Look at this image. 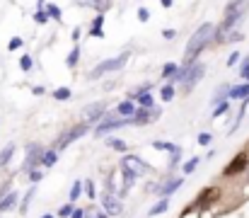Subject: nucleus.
Instances as JSON below:
<instances>
[{
    "instance_id": "obj_1",
    "label": "nucleus",
    "mask_w": 249,
    "mask_h": 218,
    "mask_svg": "<svg viewBox=\"0 0 249 218\" xmlns=\"http://www.w3.org/2000/svg\"><path fill=\"white\" fill-rule=\"evenodd\" d=\"M215 29L218 27H213L211 22H206V24H201L194 34H191V39H189V44H186V56H184V66H191V63H196V56L211 44V41H215Z\"/></svg>"
},
{
    "instance_id": "obj_2",
    "label": "nucleus",
    "mask_w": 249,
    "mask_h": 218,
    "mask_svg": "<svg viewBox=\"0 0 249 218\" xmlns=\"http://www.w3.org/2000/svg\"><path fill=\"white\" fill-rule=\"evenodd\" d=\"M206 75V66L203 63H191V66H179V73L172 78L174 82H179L184 87V92H191V87Z\"/></svg>"
},
{
    "instance_id": "obj_3",
    "label": "nucleus",
    "mask_w": 249,
    "mask_h": 218,
    "mask_svg": "<svg viewBox=\"0 0 249 218\" xmlns=\"http://www.w3.org/2000/svg\"><path fill=\"white\" fill-rule=\"evenodd\" d=\"M128 51H124L121 56H116V59H109V61H102V63H97L92 71H89V78L92 80H97V78H102V75H107V73H114V71H121L124 66H126V61H128Z\"/></svg>"
},
{
    "instance_id": "obj_4",
    "label": "nucleus",
    "mask_w": 249,
    "mask_h": 218,
    "mask_svg": "<svg viewBox=\"0 0 249 218\" xmlns=\"http://www.w3.org/2000/svg\"><path fill=\"white\" fill-rule=\"evenodd\" d=\"M133 124V119H121V117H111V114H107L99 124H97V129H94V136L97 139H102V136H107L109 131H114V129H121V126H131Z\"/></svg>"
},
{
    "instance_id": "obj_5",
    "label": "nucleus",
    "mask_w": 249,
    "mask_h": 218,
    "mask_svg": "<svg viewBox=\"0 0 249 218\" xmlns=\"http://www.w3.org/2000/svg\"><path fill=\"white\" fill-rule=\"evenodd\" d=\"M44 148L39 143H32L29 148H27V158H24V162H22V172H34V167L36 165H41V158H44Z\"/></svg>"
},
{
    "instance_id": "obj_6",
    "label": "nucleus",
    "mask_w": 249,
    "mask_h": 218,
    "mask_svg": "<svg viewBox=\"0 0 249 218\" xmlns=\"http://www.w3.org/2000/svg\"><path fill=\"white\" fill-rule=\"evenodd\" d=\"M121 167H124L126 172L136 175V177H143V175L148 172V162H145V160H141L138 155H126V158L121 160Z\"/></svg>"
},
{
    "instance_id": "obj_7",
    "label": "nucleus",
    "mask_w": 249,
    "mask_h": 218,
    "mask_svg": "<svg viewBox=\"0 0 249 218\" xmlns=\"http://www.w3.org/2000/svg\"><path fill=\"white\" fill-rule=\"evenodd\" d=\"M85 134H87V126H85V124L68 129L63 136H58V141H56V145H53V150H63V148H68L73 141H78V139H80V136H85Z\"/></svg>"
},
{
    "instance_id": "obj_8",
    "label": "nucleus",
    "mask_w": 249,
    "mask_h": 218,
    "mask_svg": "<svg viewBox=\"0 0 249 218\" xmlns=\"http://www.w3.org/2000/svg\"><path fill=\"white\" fill-rule=\"evenodd\" d=\"M102 209H104L107 216H119L124 211V204H121V199L114 192H104L102 194Z\"/></svg>"
},
{
    "instance_id": "obj_9",
    "label": "nucleus",
    "mask_w": 249,
    "mask_h": 218,
    "mask_svg": "<svg viewBox=\"0 0 249 218\" xmlns=\"http://www.w3.org/2000/svg\"><path fill=\"white\" fill-rule=\"evenodd\" d=\"M104 109H107V104L104 102H92V104H87L83 109V124H89V121H102L107 114H104Z\"/></svg>"
},
{
    "instance_id": "obj_10",
    "label": "nucleus",
    "mask_w": 249,
    "mask_h": 218,
    "mask_svg": "<svg viewBox=\"0 0 249 218\" xmlns=\"http://www.w3.org/2000/svg\"><path fill=\"white\" fill-rule=\"evenodd\" d=\"M160 114H162V109H145V107H138V112H136V117H133V124H138V126H143V124H150V121H155V119H160Z\"/></svg>"
},
{
    "instance_id": "obj_11",
    "label": "nucleus",
    "mask_w": 249,
    "mask_h": 218,
    "mask_svg": "<svg viewBox=\"0 0 249 218\" xmlns=\"http://www.w3.org/2000/svg\"><path fill=\"white\" fill-rule=\"evenodd\" d=\"M181 184H184V179H181V177H177V179H169V182H165V184H153V192H155L160 199H167V197H169V194H174Z\"/></svg>"
},
{
    "instance_id": "obj_12",
    "label": "nucleus",
    "mask_w": 249,
    "mask_h": 218,
    "mask_svg": "<svg viewBox=\"0 0 249 218\" xmlns=\"http://www.w3.org/2000/svg\"><path fill=\"white\" fill-rule=\"evenodd\" d=\"M249 10V0H230L228 7H225V15H247Z\"/></svg>"
},
{
    "instance_id": "obj_13",
    "label": "nucleus",
    "mask_w": 249,
    "mask_h": 218,
    "mask_svg": "<svg viewBox=\"0 0 249 218\" xmlns=\"http://www.w3.org/2000/svg\"><path fill=\"white\" fill-rule=\"evenodd\" d=\"M136 107H133V102L131 99H124L119 107H116V117H121V119H133L136 117Z\"/></svg>"
},
{
    "instance_id": "obj_14",
    "label": "nucleus",
    "mask_w": 249,
    "mask_h": 218,
    "mask_svg": "<svg viewBox=\"0 0 249 218\" xmlns=\"http://www.w3.org/2000/svg\"><path fill=\"white\" fill-rule=\"evenodd\" d=\"M15 204H17V192H7V194L0 199V214L12 211V209H15Z\"/></svg>"
},
{
    "instance_id": "obj_15",
    "label": "nucleus",
    "mask_w": 249,
    "mask_h": 218,
    "mask_svg": "<svg viewBox=\"0 0 249 218\" xmlns=\"http://www.w3.org/2000/svg\"><path fill=\"white\" fill-rule=\"evenodd\" d=\"M245 165H247V155L242 153V155H237L230 165H228V170H225V175H235V172H242L245 170Z\"/></svg>"
},
{
    "instance_id": "obj_16",
    "label": "nucleus",
    "mask_w": 249,
    "mask_h": 218,
    "mask_svg": "<svg viewBox=\"0 0 249 218\" xmlns=\"http://www.w3.org/2000/svg\"><path fill=\"white\" fill-rule=\"evenodd\" d=\"M230 97H232V99H249V82L235 85V87L230 90Z\"/></svg>"
},
{
    "instance_id": "obj_17",
    "label": "nucleus",
    "mask_w": 249,
    "mask_h": 218,
    "mask_svg": "<svg viewBox=\"0 0 249 218\" xmlns=\"http://www.w3.org/2000/svg\"><path fill=\"white\" fill-rule=\"evenodd\" d=\"M12 155H15V145H12V143L5 145V148L0 150V167H5V165L12 160Z\"/></svg>"
},
{
    "instance_id": "obj_18",
    "label": "nucleus",
    "mask_w": 249,
    "mask_h": 218,
    "mask_svg": "<svg viewBox=\"0 0 249 218\" xmlns=\"http://www.w3.org/2000/svg\"><path fill=\"white\" fill-rule=\"evenodd\" d=\"M230 90H232L230 85H220V87H218V92L213 95V102H215V104L225 102V97H230Z\"/></svg>"
},
{
    "instance_id": "obj_19",
    "label": "nucleus",
    "mask_w": 249,
    "mask_h": 218,
    "mask_svg": "<svg viewBox=\"0 0 249 218\" xmlns=\"http://www.w3.org/2000/svg\"><path fill=\"white\" fill-rule=\"evenodd\" d=\"M56 158H58V155H56V150H53V148H51V150H46V153H44V158H41V167H53Z\"/></svg>"
},
{
    "instance_id": "obj_20",
    "label": "nucleus",
    "mask_w": 249,
    "mask_h": 218,
    "mask_svg": "<svg viewBox=\"0 0 249 218\" xmlns=\"http://www.w3.org/2000/svg\"><path fill=\"white\" fill-rule=\"evenodd\" d=\"M167 209H169V201H167V199H160V201H158V204L148 211V214H150V216H160V214H165Z\"/></svg>"
},
{
    "instance_id": "obj_21",
    "label": "nucleus",
    "mask_w": 249,
    "mask_h": 218,
    "mask_svg": "<svg viewBox=\"0 0 249 218\" xmlns=\"http://www.w3.org/2000/svg\"><path fill=\"white\" fill-rule=\"evenodd\" d=\"M174 95H177V90H174V85L169 82L162 87V92H160V97H162V102H169V99H174Z\"/></svg>"
},
{
    "instance_id": "obj_22",
    "label": "nucleus",
    "mask_w": 249,
    "mask_h": 218,
    "mask_svg": "<svg viewBox=\"0 0 249 218\" xmlns=\"http://www.w3.org/2000/svg\"><path fill=\"white\" fill-rule=\"evenodd\" d=\"M177 73H179V66H177V63H165L160 75H162V78H174Z\"/></svg>"
},
{
    "instance_id": "obj_23",
    "label": "nucleus",
    "mask_w": 249,
    "mask_h": 218,
    "mask_svg": "<svg viewBox=\"0 0 249 218\" xmlns=\"http://www.w3.org/2000/svg\"><path fill=\"white\" fill-rule=\"evenodd\" d=\"M46 12H49L53 20H58V22L63 20V12H61V7H58V5H53V2H49V5H46Z\"/></svg>"
},
{
    "instance_id": "obj_24",
    "label": "nucleus",
    "mask_w": 249,
    "mask_h": 218,
    "mask_svg": "<svg viewBox=\"0 0 249 218\" xmlns=\"http://www.w3.org/2000/svg\"><path fill=\"white\" fill-rule=\"evenodd\" d=\"M49 17H51V15H49L44 7H36V12H34V22H39V24H46V22H49Z\"/></svg>"
},
{
    "instance_id": "obj_25",
    "label": "nucleus",
    "mask_w": 249,
    "mask_h": 218,
    "mask_svg": "<svg viewBox=\"0 0 249 218\" xmlns=\"http://www.w3.org/2000/svg\"><path fill=\"white\" fill-rule=\"evenodd\" d=\"M32 197H34V187H29L27 197L22 199V204H19V214H27V211H29V201H32Z\"/></svg>"
},
{
    "instance_id": "obj_26",
    "label": "nucleus",
    "mask_w": 249,
    "mask_h": 218,
    "mask_svg": "<svg viewBox=\"0 0 249 218\" xmlns=\"http://www.w3.org/2000/svg\"><path fill=\"white\" fill-rule=\"evenodd\" d=\"M92 7H94L99 15H104V12L111 7V0H94V2H92Z\"/></svg>"
},
{
    "instance_id": "obj_27",
    "label": "nucleus",
    "mask_w": 249,
    "mask_h": 218,
    "mask_svg": "<svg viewBox=\"0 0 249 218\" xmlns=\"http://www.w3.org/2000/svg\"><path fill=\"white\" fill-rule=\"evenodd\" d=\"M73 214H75V204H66V206L58 209V216L61 218H71Z\"/></svg>"
},
{
    "instance_id": "obj_28",
    "label": "nucleus",
    "mask_w": 249,
    "mask_h": 218,
    "mask_svg": "<svg viewBox=\"0 0 249 218\" xmlns=\"http://www.w3.org/2000/svg\"><path fill=\"white\" fill-rule=\"evenodd\" d=\"M71 95H73V92H71V87H58V90L53 92V97H56V99H61V102H63V99H71Z\"/></svg>"
},
{
    "instance_id": "obj_29",
    "label": "nucleus",
    "mask_w": 249,
    "mask_h": 218,
    "mask_svg": "<svg viewBox=\"0 0 249 218\" xmlns=\"http://www.w3.org/2000/svg\"><path fill=\"white\" fill-rule=\"evenodd\" d=\"M138 102H141V107H145V109H153L155 107V102H153V95L148 92V95H141L138 97Z\"/></svg>"
},
{
    "instance_id": "obj_30",
    "label": "nucleus",
    "mask_w": 249,
    "mask_h": 218,
    "mask_svg": "<svg viewBox=\"0 0 249 218\" xmlns=\"http://www.w3.org/2000/svg\"><path fill=\"white\" fill-rule=\"evenodd\" d=\"M179 158H181V148H179V145H174V150L169 153V167H177Z\"/></svg>"
},
{
    "instance_id": "obj_31",
    "label": "nucleus",
    "mask_w": 249,
    "mask_h": 218,
    "mask_svg": "<svg viewBox=\"0 0 249 218\" xmlns=\"http://www.w3.org/2000/svg\"><path fill=\"white\" fill-rule=\"evenodd\" d=\"M107 143H109V148H114V150H119V153H124V150L128 148V145H126L124 141H121V139H109Z\"/></svg>"
},
{
    "instance_id": "obj_32",
    "label": "nucleus",
    "mask_w": 249,
    "mask_h": 218,
    "mask_svg": "<svg viewBox=\"0 0 249 218\" xmlns=\"http://www.w3.org/2000/svg\"><path fill=\"white\" fill-rule=\"evenodd\" d=\"M80 192H83V182H75V184L71 187V204H75V199L80 197Z\"/></svg>"
},
{
    "instance_id": "obj_33",
    "label": "nucleus",
    "mask_w": 249,
    "mask_h": 218,
    "mask_svg": "<svg viewBox=\"0 0 249 218\" xmlns=\"http://www.w3.org/2000/svg\"><path fill=\"white\" fill-rule=\"evenodd\" d=\"M19 68H22L24 73L32 71V56H27V54H24V56L19 59Z\"/></svg>"
},
{
    "instance_id": "obj_34",
    "label": "nucleus",
    "mask_w": 249,
    "mask_h": 218,
    "mask_svg": "<svg viewBox=\"0 0 249 218\" xmlns=\"http://www.w3.org/2000/svg\"><path fill=\"white\" fill-rule=\"evenodd\" d=\"M153 148H155V150H167V153H172V150H174V143H167V141H155V143H153Z\"/></svg>"
},
{
    "instance_id": "obj_35",
    "label": "nucleus",
    "mask_w": 249,
    "mask_h": 218,
    "mask_svg": "<svg viewBox=\"0 0 249 218\" xmlns=\"http://www.w3.org/2000/svg\"><path fill=\"white\" fill-rule=\"evenodd\" d=\"M78 59H80V49L75 46V49L71 51V56H68V66H71V68H75V63H78Z\"/></svg>"
},
{
    "instance_id": "obj_36",
    "label": "nucleus",
    "mask_w": 249,
    "mask_h": 218,
    "mask_svg": "<svg viewBox=\"0 0 249 218\" xmlns=\"http://www.w3.org/2000/svg\"><path fill=\"white\" fill-rule=\"evenodd\" d=\"M148 92H150V85H141V87H136V90L131 92V97H133V99H138L141 95H148Z\"/></svg>"
},
{
    "instance_id": "obj_37",
    "label": "nucleus",
    "mask_w": 249,
    "mask_h": 218,
    "mask_svg": "<svg viewBox=\"0 0 249 218\" xmlns=\"http://www.w3.org/2000/svg\"><path fill=\"white\" fill-rule=\"evenodd\" d=\"M196 165H198V158H191V160H186V165H184V175H191V172L196 170Z\"/></svg>"
},
{
    "instance_id": "obj_38",
    "label": "nucleus",
    "mask_w": 249,
    "mask_h": 218,
    "mask_svg": "<svg viewBox=\"0 0 249 218\" xmlns=\"http://www.w3.org/2000/svg\"><path fill=\"white\" fill-rule=\"evenodd\" d=\"M85 194H87L89 199H94V197H97V189H94V182H92V179H87V182H85Z\"/></svg>"
},
{
    "instance_id": "obj_39",
    "label": "nucleus",
    "mask_w": 249,
    "mask_h": 218,
    "mask_svg": "<svg viewBox=\"0 0 249 218\" xmlns=\"http://www.w3.org/2000/svg\"><path fill=\"white\" fill-rule=\"evenodd\" d=\"M228 112V102H220V104H215V109H213V117L218 119V117H223Z\"/></svg>"
},
{
    "instance_id": "obj_40",
    "label": "nucleus",
    "mask_w": 249,
    "mask_h": 218,
    "mask_svg": "<svg viewBox=\"0 0 249 218\" xmlns=\"http://www.w3.org/2000/svg\"><path fill=\"white\" fill-rule=\"evenodd\" d=\"M240 75H242V80L249 82V56L245 59V63H242V68H240Z\"/></svg>"
},
{
    "instance_id": "obj_41",
    "label": "nucleus",
    "mask_w": 249,
    "mask_h": 218,
    "mask_svg": "<svg viewBox=\"0 0 249 218\" xmlns=\"http://www.w3.org/2000/svg\"><path fill=\"white\" fill-rule=\"evenodd\" d=\"M89 37L102 39V37H104V27H89Z\"/></svg>"
},
{
    "instance_id": "obj_42",
    "label": "nucleus",
    "mask_w": 249,
    "mask_h": 218,
    "mask_svg": "<svg viewBox=\"0 0 249 218\" xmlns=\"http://www.w3.org/2000/svg\"><path fill=\"white\" fill-rule=\"evenodd\" d=\"M41 177H44V170H34V172H29V182H32V184H36Z\"/></svg>"
},
{
    "instance_id": "obj_43",
    "label": "nucleus",
    "mask_w": 249,
    "mask_h": 218,
    "mask_svg": "<svg viewBox=\"0 0 249 218\" xmlns=\"http://www.w3.org/2000/svg\"><path fill=\"white\" fill-rule=\"evenodd\" d=\"M138 20H141V22H148V20H150V10H148V7H141V10H138Z\"/></svg>"
},
{
    "instance_id": "obj_44",
    "label": "nucleus",
    "mask_w": 249,
    "mask_h": 218,
    "mask_svg": "<svg viewBox=\"0 0 249 218\" xmlns=\"http://www.w3.org/2000/svg\"><path fill=\"white\" fill-rule=\"evenodd\" d=\"M17 49H22V39H19V37L10 39V51H17Z\"/></svg>"
},
{
    "instance_id": "obj_45",
    "label": "nucleus",
    "mask_w": 249,
    "mask_h": 218,
    "mask_svg": "<svg viewBox=\"0 0 249 218\" xmlns=\"http://www.w3.org/2000/svg\"><path fill=\"white\" fill-rule=\"evenodd\" d=\"M237 61H240V51H232V54H230V59H228V66H235Z\"/></svg>"
},
{
    "instance_id": "obj_46",
    "label": "nucleus",
    "mask_w": 249,
    "mask_h": 218,
    "mask_svg": "<svg viewBox=\"0 0 249 218\" xmlns=\"http://www.w3.org/2000/svg\"><path fill=\"white\" fill-rule=\"evenodd\" d=\"M211 143V134H201L198 136V145H208Z\"/></svg>"
},
{
    "instance_id": "obj_47",
    "label": "nucleus",
    "mask_w": 249,
    "mask_h": 218,
    "mask_svg": "<svg viewBox=\"0 0 249 218\" xmlns=\"http://www.w3.org/2000/svg\"><path fill=\"white\" fill-rule=\"evenodd\" d=\"M92 27H104V15H97V17L92 20Z\"/></svg>"
},
{
    "instance_id": "obj_48",
    "label": "nucleus",
    "mask_w": 249,
    "mask_h": 218,
    "mask_svg": "<svg viewBox=\"0 0 249 218\" xmlns=\"http://www.w3.org/2000/svg\"><path fill=\"white\" fill-rule=\"evenodd\" d=\"M32 92H34L36 97H41V95H46V87H44V85H36V87H32Z\"/></svg>"
},
{
    "instance_id": "obj_49",
    "label": "nucleus",
    "mask_w": 249,
    "mask_h": 218,
    "mask_svg": "<svg viewBox=\"0 0 249 218\" xmlns=\"http://www.w3.org/2000/svg\"><path fill=\"white\" fill-rule=\"evenodd\" d=\"M162 37H165L167 41H169V39H174V37H177V29H165V32H162Z\"/></svg>"
},
{
    "instance_id": "obj_50",
    "label": "nucleus",
    "mask_w": 249,
    "mask_h": 218,
    "mask_svg": "<svg viewBox=\"0 0 249 218\" xmlns=\"http://www.w3.org/2000/svg\"><path fill=\"white\" fill-rule=\"evenodd\" d=\"M71 218H87V211H85V209H75V214Z\"/></svg>"
},
{
    "instance_id": "obj_51",
    "label": "nucleus",
    "mask_w": 249,
    "mask_h": 218,
    "mask_svg": "<svg viewBox=\"0 0 249 218\" xmlns=\"http://www.w3.org/2000/svg\"><path fill=\"white\" fill-rule=\"evenodd\" d=\"M75 2H78V5H87V7H92V2H94V0H75Z\"/></svg>"
},
{
    "instance_id": "obj_52",
    "label": "nucleus",
    "mask_w": 249,
    "mask_h": 218,
    "mask_svg": "<svg viewBox=\"0 0 249 218\" xmlns=\"http://www.w3.org/2000/svg\"><path fill=\"white\" fill-rule=\"evenodd\" d=\"M78 39H80V27H78V29H73V41H78Z\"/></svg>"
},
{
    "instance_id": "obj_53",
    "label": "nucleus",
    "mask_w": 249,
    "mask_h": 218,
    "mask_svg": "<svg viewBox=\"0 0 249 218\" xmlns=\"http://www.w3.org/2000/svg\"><path fill=\"white\" fill-rule=\"evenodd\" d=\"M160 2H162L165 7H172V0H160Z\"/></svg>"
},
{
    "instance_id": "obj_54",
    "label": "nucleus",
    "mask_w": 249,
    "mask_h": 218,
    "mask_svg": "<svg viewBox=\"0 0 249 218\" xmlns=\"http://www.w3.org/2000/svg\"><path fill=\"white\" fill-rule=\"evenodd\" d=\"M44 2H46V0H39V7H44Z\"/></svg>"
},
{
    "instance_id": "obj_55",
    "label": "nucleus",
    "mask_w": 249,
    "mask_h": 218,
    "mask_svg": "<svg viewBox=\"0 0 249 218\" xmlns=\"http://www.w3.org/2000/svg\"><path fill=\"white\" fill-rule=\"evenodd\" d=\"M41 218H53V216H51V214H44V216H41Z\"/></svg>"
}]
</instances>
